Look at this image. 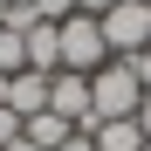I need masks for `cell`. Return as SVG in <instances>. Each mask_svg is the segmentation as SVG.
Masks as SVG:
<instances>
[{"mask_svg":"<svg viewBox=\"0 0 151 151\" xmlns=\"http://www.w3.org/2000/svg\"><path fill=\"white\" fill-rule=\"evenodd\" d=\"M137 103H144V83H137L131 62H103V69L89 76V110H96V124H110V117H137Z\"/></svg>","mask_w":151,"mask_h":151,"instance_id":"obj_1","label":"cell"},{"mask_svg":"<svg viewBox=\"0 0 151 151\" xmlns=\"http://www.w3.org/2000/svg\"><path fill=\"white\" fill-rule=\"evenodd\" d=\"M96 28H103V48L110 62H131L151 48V0H117L110 14H96Z\"/></svg>","mask_w":151,"mask_h":151,"instance_id":"obj_2","label":"cell"},{"mask_svg":"<svg viewBox=\"0 0 151 151\" xmlns=\"http://www.w3.org/2000/svg\"><path fill=\"white\" fill-rule=\"evenodd\" d=\"M55 48H62V69H69V76H96V69L110 62L103 28H96L89 14H69V21H55Z\"/></svg>","mask_w":151,"mask_h":151,"instance_id":"obj_3","label":"cell"},{"mask_svg":"<svg viewBox=\"0 0 151 151\" xmlns=\"http://www.w3.org/2000/svg\"><path fill=\"white\" fill-rule=\"evenodd\" d=\"M48 110H55L62 124H76V131H89V124H96V110H89V76L55 69V76H48Z\"/></svg>","mask_w":151,"mask_h":151,"instance_id":"obj_4","label":"cell"},{"mask_svg":"<svg viewBox=\"0 0 151 151\" xmlns=\"http://www.w3.org/2000/svg\"><path fill=\"white\" fill-rule=\"evenodd\" d=\"M7 110L28 124V117H41L48 110V76H35V69H21V76H7Z\"/></svg>","mask_w":151,"mask_h":151,"instance_id":"obj_5","label":"cell"},{"mask_svg":"<svg viewBox=\"0 0 151 151\" xmlns=\"http://www.w3.org/2000/svg\"><path fill=\"white\" fill-rule=\"evenodd\" d=\"M21 41H28V69H35V76H55V69H62L55 21H28V35H21Z\"/></svg>","mask_w":151,"mask_h":151,"instance_id":"obj_6","label":"cell"},{"mask_svg":"<svg viewBox=\"0 0 151 151\" xmlns=\"http://www.w3.org/2000/svg\"><path fill=\"white\" fill-rule=\"evenodd\" d=\"M89 144L96 151H144V131H137V117H110V124H89Z\"/></svg>","mask_w":151,"mask_h":151,"instance_id":"obj_7","label":"cell"},{"mask_svg":"<svg viewBox=\"0 0 151 151\" xmlns=\"http://www.w3.org/2000/svg\"><path fill=\"white\" fill-rule=\"evenodd\" d=\"M21 137H28L35 151H55L62 137H76V124H62L55 110H41V117H28V124H21Z\"/></svg>","mask_w":151,"mask_h":151,"instance_id":"obj_8","label":"cell"},{"mask_svg":"<svg viewBox=\"0 0 151 151\" xmlns=\"http://www.w3.org/2000/svg\"><path fill=\"white\" fill-rule=\"evenodd\" d=\"M76 0H35V21H69Z\"/></svg>","mask_w":151,"mask_h":151,"instance_id":"obj_9","label":"cell"},{"mask_svg":"<svg viewBox=\"0 0 151 151\" xmlns=\"http://www.w3.org/2000/svg\"><path fill=\"white\" fill-rule=\"evenodd\" d=\"M14 137H21V117H14V110H7V103H0V151H7V144H14Z\"/></svg>","mask_w":151,"mask_h":151,"instance_id":"obj_10","label":"cell"},{"mask_svg":"<svg viewBox=\"0 0 151 151\" xmlns=\"http://www.w3.org/2000/svg\"><path fill=\"white\" fill-rule=\"evenodd\" d=\"M131 69H137V83H144V96H151V48H144V55H131Z\"/></svg>","mask_w":151,"mask_h":151,"instance_id":"obj_11","label":"cell"},{"mask_svg":"<svg viewBox=\"0 0 151 151\" xmlns=\"http://www.w3.org/2000/svg\"><path fill=\"white\" fill-rule=\"evenodd\" d=\"M110 7H117V0H76V14H89V21H96V14H110Z\"/></svg>","mask_w":151,"mask_h":151,"instance_id":"obj_12","label":"cell"},{"mask_svg":"<svg viewBox=\"0 0 151 151\" xmlns=\"http://www.w3.org/2000/svg\"><path fill=\"white\" fill-rule=\"evenodd\" d=\"M55 151H96V144H89V131H76V137H62Z\"/></svg>","mask_w":151,"mask_h":151,"instance_id":"obj_13","label":"cell"},{"mask_svg":"<svg viewBox=\"0 0 151 151\" xmlns=\"http://www.w3.org/2000/svg\"><path fill=\"white\" fill-rule=\"evenodd\" d=\"M137 131H144V144H151V96L137 103Z\"/></svg>","mask_w":151,"mask_h":151,"instance_id":"obj_14","label":"cell"},{"mask_svg":"<svg viewBox=\"0 0 151 151\" xmlns=\"http://www.w3.org/2000/svg\"><path fill=\"white\" fill-rule=\"evenodd\" d=\"M7 151H35V144H28V137H14V144H7Z\"/></svg>","mask_w":151,"mask_h":151,"instance_id":"obj_15","label":"cell"}]
</instances>
